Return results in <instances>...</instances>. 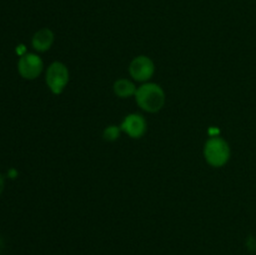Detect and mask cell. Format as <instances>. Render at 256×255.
Wrapping results in <instances>:
<instances>
[{
  "mask_svg": "<svg viewBox=\"0 0 256 255\" xmlns=\"http://www.w3.org/2000/svg\"><path fill=\"white\" fill-rule=\"evenodd\" d=\"M155 66L152 60L145 55H139L134 58L129 65V74L136 82H145L154 75Z\"/></svg>",
  "mask_w": 256,
  "mask_h": 255,
  "instance_id": "4",
  "label": "cell"
},
{
  "mask_svg": "<svg viewBox=\"0 0 256 255\" xmlns=\"http://www.w3.org/2000/svg\"><path fill=\"white\" fill-rule=\"evenodd\" d=\"M46 84L52 92L62 94L69 82V70L66 65L60 62H55L46 70Z\"/></svg>",
  "mask_w": 256,
  "mask_h": 255,
  "instance_id": "3",
  "label": "cell"
},
{
  "mask_svg": "<svg viewBox=\"0 0 256 255\" xmlns=\"http://www.w3.org/2000/svg\"><path fill=\"white\" fill-rule=\"evenodd\" d=\"M120 126H116V125H109V126L105 128L104 132H102V136L106 142H114L119 138L120 135Z\"/></svg>",
  "mask_w": 256,
  "mask_h": 255,
  "instance_id": "9",
  "label": "cell"
},
{
  "mask_svg": "<svg viewBox=\"0 0 256 255\" xmlns=\"http://www.w3.org/2000/svg\"><path fill=\"white\" fill-rule=\"evenodd\" d=\"M112 89H114L115 95L119 98H122V99L132 96V95H135V92H136L138 90L136 86L134 85V82H130V80L128 79L116 80V82H114Z\"/></svg>",
  "mask_w": 256,
  "mask_h": 255,
  "instance_id": "8",
  "label": "cell"
},
{
  "mask_svg": "<svg viewBox=\"0 0 256 255\" xmlns=\"http://www.w3.org/2000/svg\"><path fill=\"white\" fill-rule=\"evenodd\" d=\"M0 248H2V240H0Z\"/></svg>",
  "mask_w": 256,
  "mask_h": 255,
  "instance_id": "12",
  "label": "cell"
},
{
  "mask_svg": "<svg viewBox=\"0 0 256 255\" xmlns=\"http://www.w3.org/2000/svg\"><path fill=\"white\" fill-rule=\"evenodd\" d=\"M146 120L140 114H129L122 120L120 129L134 139H139L146 132Z\"/></svg>",
  "mask_w": 256,
  "mask_h": 255,
  "instance_id": "6",
  "label": "cell"
},
{
  "mask_svg": "<svg viewBox=\"0 0 256 255\" xmlns=\"http://www.w3.org/2000/svg\"><path fill=\"white\" fill-rule=\"evenodd\" d=\"M204 156L205 160L212 166H224L230 159L229 144H228L226 140L219 138V135L218 136H212L204 146Z\"/></svg>",
  "mask_w": 256,
  "mask_h": 255,
  "instance_id": "2",
  "label": "cell"
},
{
  "mask_svg": "<svg viewBox=\"0 0 256 255\" xmlns=\"http://www.w3.org/2000/svg\"><path fill=\"white\" fill-rule=\"evenodd\" d=\"M138 105L148 112H156L164 106L165 92L155 82H145L135 92Z\"/></svg>",
  "mask_w": 256,
  "mask_h": 255,
  "instance_id": "1",
  "label": "cell"
},
{
  "mask_svg": "<svg viewBox=\"0 0 256 255\" xmlns=\"http://www.w3.org/2000/svg\"><path fill=\"white\" fill-rule=\"evenodd\" d=\"M52 42H54V32L46 28L38 30L32 40V46L38 52H46L52 48Z\"/></svg>",
  "mask_w": 256,
  "mask_h": 255,
  "instance_id": "7",
  "label": "cell"
},
{
  "mask_svg": "<svg viewBox=\"0 0 256 255\" xmlns=\"http://www.w3.org/2000/svg\"><path fill=\"white\" fill-rule=\"evenodd\" d=\"M246 246L250 252H256V239L254 236H249L246 240Z\"/></svg>",
  "mask_w": 256,
  "mask_h": 255,
  "instance_id": "10",
  "label": "cell"
},
{
  "mask_svg": "<svg viewBox=\"0 0 256 255\" xmlns=\"http://www.w3.org/2000/svg\"><path fill=\"white\" fill-rule=\"evenodd\" d=\"M2 190H4V178L0 174V194L2 192Z\"/></svg>",
  "mask_w": 256,
  "mask_h": 255,
  "instance_id": "11",
  "label": "cell"
},
{
  "mask_svg": "<svg viewBox=\"0 0 256 255\" xmlns=\"http://www.w3.org/2000/svg\"><path fill=\"white\" fill-rule=\"evenodd\" d=\"M42 60L35 54H25L18 62V70L24 79H36L42 72Z\"/></svg>",
  "mask_w": 256,
  "mask_h": 255,
  "instance_id": "5",
  "label": "cell"
}]
</instances>
